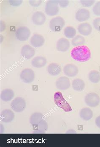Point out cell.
<instances>
[{"mask_svg":"<svg viewBox=\"0 0 100 147\" xmlns=\"http://www.w3.org/2000/svg\"><path fill=\"white\" fill-rule=\"evenodd\" d=\"M70 46L69 41L65 38H60L56 44V48L59 51H67L69 49Z\"/></svg>","mask_w":100,"mask_h":147,"instance_id":"cell-16","label":"cell"},{"mask_svg":"<svg viewBox=\"0 0 100 147\" xmlns=\"http://www.w3.org/2000/svg\"><path fill=\"white\" fill-rule=\"evenodd\" d=\"M42 0H30L29 1L30 5L34 7H38L41 4Z\"/></svg>","mask_w":100,"mask_h":147,"instance_id":"cell-30","label":"cell"},{"mask_svg":"<svg viewBox=\"0 0 100 147\" xmlns=\"http://www.w3.org/2000/svg\"><path fill=\"white\" fill-rule=\"evenodd\" d=\"M30 122L35 131L43 133L47 130V123L44 120L43 115L41 113L36 112L33 113L30 117Z\"/></svg>","mask_w":100,"mask_h":147,"instance_id":"cell-2","label":"cell"},{"mask_svg":"<svg viewBox=\"0 0 100 147\" xmlns=\"http://www.w3.org/2000/svg\"><path fill=\"white\" fill-rule=\"evenodd\" d=\"M15 116L14 112L9 109L3 110L1 114V120L6 123L12 121L14 120Z\"/></svg>","mask_w":100,"mask_h":147,"instance_id":"cell-17","label":"cell"},{"mask_svg":"<svg viewBox=\"0 0 100 147\" xmlns=\"http://www.w3.org/2000/svg\"><path fill=\"white\" fill-rule=\"evenodd\" d=\"M93 26L96 30L100 31V18L95 19L93 21Z\"/></svg>","mask_w":100,"mask_h":147,"instance_id":"cell-29","label":"cell"},{"mask_svg":"<svg viewBox=\"0 0 100 147\" xmlns=\"http://www.w3.org/2000/svg\"><path fill=\"white\" fill-rule=\"evenodd\" d=\"M88 78L90 81L94 83H97L100 80V73L96 70H92L89 72Z\"/></svg>","mask_w":100,"mask_h":147,"instance_id":"cell-24","label":"cell"},{"mask_svg":"<svg viewBox=\"0 0 100 147\" xmlns=\"http://www.w3.org/2000/svg\"><path fill=\"white\" fill-rule=\"evenodd\" d=\"M31 63V65L35 68H42L46 65V59L42 56H37L33 59Z\"/></svg>","mask_w":100,"mask_h":147,"instance_id":"cell-21","label":"cell"},{"mask_svg":"<svg viewBox=\"0 0 100 147\" xmlns=\"http://www.w3.org/2000/svg\"><path fill=\"white\" fill-rule=\"evenodd\" d=\"M63 71L65 75L70 78L75 77L77 75L79 72L77 66L74 64H68L63 68Z\"/></svg>","mask_w":100,"mask_h":147,"instance_id":"cell-12","label":"cell"},{"mask_svg":"<svg viewBox=\"0 0 100 147\" xmlns=\"http://www.w3.org/2000/svg\"><path fill=\"white\" fill-rule=\"evenodd\" d=\"M80 118L85 121H88L92 119L93 117V112L90 108H83L79 113Z\"/></svg>","mask_w":100,"mask_h":147,"instance_id":"cell-22","label":"cell"},{"mask_svg":"<svg viewBox=\"0 0 100 147\" xmlns=\"http://www.w3.org/2000/svg\"><path fill=\"white\" fill-rule=\"evenodd\" d=\"M92 27L87 22L82 23L79 24L77 28L79 32L83 36L89 35L92 31Z\"/></svg>","mask_w":100,"mask_h":147,"instance_id":"cell-18","label":"cell"},{"mask_svg":"<svg viewBox=\"0 0 100 147\" xmlns=\"http://www.w3.org/2000/svg\"><path fill=\"white\" fill-rule=\"evenodd\" d=\"M9 3L14 7H18L23 2L22 0H10L9 1Z\"/></svg>","mask_w":100,"mask_h":147,"instance_id":"cell-32","label":"cell"},{"mask_svg":"<svg viewBox=\"0 0 100 147\" xmlns=\"http://www.w3.org/2000/svg\"><path fill=\"white\" fill-rule=\"evenodd\" d=\"M72 86L73 88L76 91L79 92L83 91L85 88L84 81L81 79H75L72 81Z\"/></svg>","mask_w":100,"mask_h":147,"instance_id":"cell-23","label":"cell"},{"mask_svg":"<svg viewBox=\"0 0 100 147\" xmlns=\"http://www.w3.org/2000/svg\"><path fill=\"white\" fill-rule=\"evenodd\" d=\"M65 25L64 19L60 16L55 17L51 20L49 23L50 28L53 32H59Z\"/></svg>","mask_w":100,"mask_h":147,"instance_id":"cell-5","label":"cell"},{"mask_svg":"<svg viewBox=\"0 0 100 147\" xmlns=\"http://www.w3.org/2000/svg\"><path fill=\"white\" fill-rule=\"evenodd\" d=\"M31 34V31L28 28L20 26L16 30V37L19 41H26L29 38Z\"/></svg>","mask_w":100,"mask_h":147,"instance_id":"cell-8","label":"cell"},{"mask_svg":"<svg viewBox=\"0 0 100 147\" xmlns=\"http://www.w3.org/2000/svg\"><path fill=\"white\" fill-rule=\"evenodd\" d=\"M35 54V51L34 49L29 45H25L21 48V55L26 60L31 59L34 55Z\"/></svg>","mask_w":100,"mask_h":147,"instance_id":"cell-10","label":"cell"},{"mask_svg":"<svg viewBox=\"0 0 100 147\" xmlns=\"http://www.w3.org/2000/svg\"><path fill=\"white\" fill-rule=\"evenodd\" d=\"M91 17V13L89 10L86 9H79L76 13L75 18L77 21L82 22L88 20Z\"/></svg>","mask_w":100,"mask_h":147,"instance_id":"cell-13","label":"cell"},{"mask_svg":"<svg viewBox=\"0 0 100 147\" xmlns=\"http://www.w3.org/2000/svg\"><path fill=\"white\" fill-rule=\"evenodd\" d=\"M34 72L30 68L23 69L20 74V78L24 83H30L34 81L35 79Z\"/></svg>","mask_w":100,"mask_h":147,"instance_id":"cell-9","label":"cell"},{"mask_svg":"<svg viewBox=\"0 0 100 147\" xmlns=\"http://www.w3.org/2000/svg\"><path fill=\"white\" fill-rule=\"evenodd\" d=\"M60 6L62 8L66 7L69 4V1L68 0H58Z\"/></svg>","mask_w":100,"mask_h":147,"instance_id":"cell-31","label":"cell"},{"mask_svg":"<svg viewBox=\"0 0 100 147\" xmlns=\"http://www.w3.org/2000/svg\"><path fill=\"white\" fill-rule=\"evenodd\" d=\"M85 39L83 36L78 35L71 40V44L74 46H79L83 45L85 43Z\"/></svg>","mask_w":100,"mask_h":147,"instance_id":"cell-25","label":"cell"},{"mask_svg":"<svg viewBox=\"0 0 100 147\" xmlns=\"http://www.w3.org/2000/svg\"><path fill=\"white\" fill-rule=\"evenodd\" d=\"M58 0H49L46 2L45 12L50 16H55L59 11Z\"/></svg>","mask_w":100,"mask_h":147,"instance_id":"cell-4","label":"cell"},{"mask_svg":"<svg viewBox=\"0 0 100 147\" xmlns=\"http://www.w3.org/2000/svg\"><path fill=\"white\" fill-rule=\"evenodd\" d=\"M15 96V93L12 90L7 88L1 91L0 95L1 99L4 102H7L11 101Z\"/></svg>","mask_w":100,"mask_h":147,"instance_id":"cell-19","label":"cell"},{"mask_svg":"<svg viewBox=\"0 0 100 147\" xmlns=\"http://www.w3.org/2000/svg\"><path fill=\"white\" fill-rule=\"evenodd\" d=\"M81 4L83 7H91L95 2V0H81L80 1Z\"/></svg>","mask_w":100,"mask_h":147,"instance_id":"cell-27","label":"cell"},{"mask_svg":"<svg viewBox=\"0 0 100 147\" xmlns=\"http://www.w3.org/2000/svg\"><path fill=\"white\" fill-rule=\"evenodd\" d=\"M45 39L44 38L39 34H34L31 37L30 43L31 45L35 47H39L44 44Z\"/></svg>","mask_w":100,"mask_h":147,"instance_id":"cell-15","label":"cell"},{"mask_svg":"<svg viewBox=\"0 0 100 147\" xmlns=\"http://www.w3.org/2000/svg\"><path fill=\"white\" fill-rule=\"evenodd\" d=\"M93 11L95 15L100 16V1L96 3L93 6Z\"/></svg>","mask_w":100,"mask_h":147,"instance_id":"cell-28","label":"cell"},{"mask_svg":"<svg viewBox=\"0 0 100 147\" xmlns=\"http://www.w3.org/2000/svg\"><path fill=\"white\" fill-rule=\"evenodd\" d=\"M64 35L68 38H73L76 34V30L73 27L68 26L64 29Z\"/></svg>","mask_w":100,"mask_h":147,"instance_id":"cell-26","label":"cell"},{"mask_svg":"<svg viewBox=\"0 0 100 147\" xmlns=\"http://www.w3.org/2000/svg\"><path fill=\"white\" fill-rule=\"evenodd\" d=\"M70 86V81L67 77H60L56 82V87L60 90H66L69 88Z\"/></svg>","mask_w":100,"mask_h":147,"instance_id":"cell-11","label":"cell"},{"mask_svg":"<svg viewBox=\"0 0 100 147\" xmlns=\"http://www.w3.org/2000/svg\"><path fill=\"white\" fill-rule=\"evenodd\" d=\"M54 100L55 104L60 108L66 112L72 111V108L69 104L65 100L60 92H55L54 94Z\"/></svg>","mask_w":100,"mask_h":147,"instance_id":"cell-3","label":"cell"},{"mask_svg":"<svg viewBox=\"0 0 100 147\" xmlns=\"http://www.w3.org/2000/svg\"><path fill=\"white\" fill-rule=\"evenodd\" d=\"M46 20V16L42 11H38L35 12L32 17L33 23L37 26H41L44 24Z\"/></svg>","mask_w":100,"mask_h":147,"instance_id":"cell-14","label":"cell"},{"mask_svg":"<svg viewBox=\"0 0 100 147\" xmlns=\"http://www.w3.org/2000/svg\"><path fill=\"white\" fill-rule=\"evenodd\" d=\"M95 122L96 125L100 129V115L95 119Z\"/></svg>","mask_w":100,"mask_h":147,"instance_id":"cell-33","label":"cell"},{"mask_svg":"<svg viewBox=\"0 0 100 147\" xmlns=\"http://www.w3.org/2000/svg\"><path fill=\"white\" fill-rule=\"evenodd\" d=\"M85 102L88 106L95 107L99 104L100 98L96 93H90L87 94L85 96Z\"/></svg>","mask_w":100,"mask_h":147,"instance_id":"cell-7","label":"cell"},{"mask_svg":"<svg viewBox=\"0 0 100 147\" xmlns=\"http://www.w3.org/2000/svg\"><path fill=\"white\" fill-rule=\"evenodd\" d=\"M10 106L13 111L17 113H20L26 109V103L23 98L18 97L11 102Z\"/></svg>","mask_w":100,"mask_h":147,"instance_id":"cell-6","label":"cell"},{"mask_svg":"<svg viewBox=\"0 0 100 147\" xmlns=\"http://www.w3.org/2000/svg\"><path fill=\"white\" fill-rule=\"evenodd\" d=\"M47 71L49 74L52 76H57L61 72V68L58 63H53L48 65Z\"/></svg>","mask_w":100,"mask_h":147,"instance_id":"cell-20","label":"cell"},{"mask_svg":"<svg viewBox=\"0 0 100 147\" xmlns=\"http://www.w3.org/2000/svg\"><path fill=\"white\" fill-rule=\"evenodd\" d=\"M71 56L74 60L79 62L89 61L91 57V50L87 47L82 45L74 47L71 51Z\"/></svg>","mask_w":100,"mask_h":147,"instance_id":"cell-1","label":"cell"}]
</instances>
